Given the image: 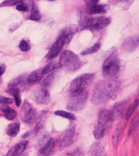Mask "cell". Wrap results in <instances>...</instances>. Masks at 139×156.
<instances>
[{"mask_svg":"<svg viewBox=\"0 0 139 156\" xmlns=\"http://www.w3.org/2000/svg\"><path fill=\"white\" fill-rule=\"evenodd\" d=\"M120 87V82L117 80L100 81L94 87L91 101L94 105H101L114 96Z\"/></svg>","mask_w":139,"mask_h":156,"instance_id":"1","label":"cell"},{"mask_svg":"<svg viewBox=\"0 0 139 156\" xmlns=\"http://www.w3.org/2000/svg\"><path fill=\"white\" fill-rule=\"evenodd\" d=\"M82 65V61L74 52L69 50H65L62 52L58 62V66L61 69L66 72H75L79 69Z\"/></svg>","mask_w":139,"mask_h":156,"instance_id":"2","label":"cell"},{"mask_svg":"<svg viewBox=\"0 0 139 156\" xmlns=\"http://www.w3.org/2000/svg\"><path fill=\"white\" fill-rule=\"evenodd\" d=\"M80 24L82 29L98 31L108 26L111 23V19L107 17H98V18H87L86 16L80 17Z\"/></svg>","mask_w":139,"mask_h":156,"instance_id":"3","label":"cell"},{"mask_svg":"<svg viewBox=\"0 0 139 156\" xmlns=\"http://www.w3.org/2000/svg\"><path fill=\"white\" fill-rule=\"evenodd\" d=\"M88 92L87 90H82L80 92H75L70 95L67 108L73 111H80L84 108L86 101L88 100Z\"/></svg>","mask_w":139,"mask_h":156,"instance_id":"4","label":"cell"},{"mask_svg":"<svg viewBox=\"0 0 139 156\" xmlns=\"http://www.w3.org/2000/svg\"><path fill=\"white\" fill-rule=\"evenodd\" d=\"M120 69V62L118 55L115 52L109 55L104 61L103 65V75L105 77L110 78L114 76Z\"/></svg>","mask_w":139,"mask_h":156,"instance_id":"5","label":"cell"},{"mask_svg":"<svg viewBox=\"0 0 139 156\" xmlns=\"http://www.w3.org/2000/svg\"><path fill=\"white\" fill-rule=\"evenodd\" d=\"M95 75L93 73H88L84 74L74 79L71 84H70L69 90L71 94L75 92H80L82 90H85L93 81Z\"/></svg>","mask_w":139,"mask_h":156,"instance_id":"6","label":"cell"},{"mask_svg":"<svg viewBox=\"0 0 139 156\" xmlns=\"http://www.w3.org/2000/svg\"><path fill=\"white\" fill-rule=\"evenodd\" d=\"M21 113L23 120L27 124H29V125L34 123L38 119L36 110L30 103H28L27 101H25L24 103L21 110Z\"/></svg>","mask_w":139,"mask_h":156,"instance_id":"7","label":"cell"},{"mask_svg":"<svg viewBox=\"0 0 139 156\" xmlns=\"http://www.w3.org/2000/svg\"><path fill=\"white\" fill-rule=\"evenodd\" d=\"M32 99L33 101L38 104L48 105L51 101V96L49 90L45 88H38L32 93Z\"/></svg>","mask_w":139,"mask_h":156,"instance_id":"8","label":"cell"},{"mask_svg":"<svg viewBox=\"0 0 139 156\" xmlns=\"http://www.w3.org/2000/svg\"><path fill=\"white\" fill-rule=\"evenodd\" d=\"M76 134V126L74 124L70 125V126L67 129V130L64 133V135H62V137L60 139V148L64 149L66 148L67 146H68L69 144L73 143L74 137H75Z\"/></svg>","mask_w":139,"mask_h":156,"instance_id":"9","label":"cell"},{"mask_svg":"<svg viewBox=\"0 0 139 156\" xmlns=\"http://www.w3.org/2000/svg\"><path fill=\"white\" fill-rule=\"evenodd\" d=\"M126 105H127V101L118 102L112 106L111 110H109L110 116H111V120L112 122L120 120L122 117L123 116Z\"/></svg>","mask_w":139,"mask_h":156,"instance_id":"10","label":"cell"},{"mask_svg":"<svg viewBox=\"0 0 139 156\" xmlns=\"http://www.w3.org/2000/svg\"><path fill=\"white\" fill-rule=\"evenodd\" d=\"M77 31H78V27L76 25L68 26V27L63 29L62 33H60V35L58 37V38H60L65 45L68 44L71 42V40L73 39V36H74V34Z\"/></svg>","mask_w":139,"mask_h":156,"instance_id":"11","label":"cell"},{"mask_svg":"<svg viewBox=\"0 0 139 156\" xmlns=\"http://www.w3.org/2000/svg\"><path fill=\"white\" fill-rule=\"evenodd\" d=\"M55 146H56V141L54 139L49 138L45 143L40 145V156H51L52 154L54 151Z\"/></svg>","mask_w":139,"mask_h":156,"instance_id":"12","label":"cell"},{"mask_svg":"<svg viewBox=\"0 0 139 156\" xmlns=\"http://www.w3.org/2000/svg\"><path fill=\"white\" fill-rule=\"evenodd\" d=\"M138 36L127 37L124 40L123 48L127 51H135L138 48Z\"/></svg>","mask_w":139,"mask_h":156,"instance_id":"13","label":"cell"},{"mask_svg":"<svg viewBox=\"0 0 139 156\" xmlns=\"http://www.w3.org/2000/svg\"><path fill=\"white\" fill-rule=\"evenodd\" d=\"M64 45L65 44L64 43V42L60 38H57V41L53 43V45L52 46L51 49L49 50V53L47 55V58L48 59H53V58L57 57V55L61 52Z\"/></svg>","mask_w":139,"mask_h":156,"instance_id":"14","label":"cell"},{"mask_svg":"<svg viewBox=\"0 0 139 156\" xmlns=\"http://www.w3.org/2000/svg\"><path fill=\"white\" fill-rule=\"evenodd\" d=\"M27 145V141H20L19 143L15 144L13 147L9 150L6 156H20L24 152Z\"/></svg>","mask_w":139,"mask_h":156,"instance_id":"15","label":"cell"},{"mask_svg":"<svg viewBox=\"0 0 139 156\" xmlns=\"http://www.w3.org/2000/svg\"><path fill=\"white\" fill-rule=\"evenodd\" d=\"M112 123L110 116L109 110H102L98 113V125L108 126L110 127L111 124Z\"/></svg>","mask_w":139,"mask_h":156,"instance_id":"16","label":"cell"},{"mask_svg":"<svg viewBox=\"0 0 139 156\" xmlns=\"http://www.w3.org/2000/svg\"><path fill=\"white\" fill-rule=\"evenodd\" d=\"M42 69H38L34 71L31 73L30 75L28 76L26 79V81H27L28 84H36L38 81H40V80L42 79Z\"/></svg>","mask_w":139,"mask_h":156,"instance_id":"17","label":"cell"},{"mask_svg":"<svg viewBox=\"0 0 139 156\" xmlns=\"http://www.w3.org/2000/svg\"><path fill=\"white\" fill-rule=\"evenodd\" d=\"M90 156H104L105 150L101 143H95L92 145L90 149Z\"/></svg>","mask_w":139,"mask_h":156,"instance_id":"18","label":"cell"},{"mask_svg":"<svg viewBox=\"0 0 139 156\" xmlns=\"http://www.w3.org/2000/svg\"><path fill=\"white\" fill-rule=\"evenodd\" d=\"M108 5L106 4H96L93 6L88 8V12L90 14H98L106 12L108 10Z\"/></svg>","mask_w":139,"mask_h":156,"instance_id":"19","label":"cell"},{"mask_svg":"<svg viewBox=\"0 0 139 156\" xmlns=\"http://www.w3.org/2000/svg\"><path fill=\"white\" fill-rule=\"evenodd\" d=\"M109 128L110 127H108V126H102V125H98L97 124V126L96 127V129H94V137L97 140H101L102 138H103V136L106 135L107 132L108 131Z\"/></svg>","mask_w":139,"mask_h":156,"instance_id":"20","label":"cell"},{"mask_svg":"<svg viewBox=\"0 0 139 156\" xmlns=\"http://www.w3.org/2000/svg\"><path fill=\"white\" fill-rule=\"evenodd\" d=\"M19 130H20V123L14 122L9 125V126L7 127L6 133L10 137H15L19 132Z\"/></svg>","mask_w":139,"mask_h":156,"instance_id":"21","label":"cell"},{"mask_svg":"<svg viewBox=\"0 0 139 156\" xmlns=\"http://www.w3.org/2000/svg\"><path fill=\"white\" fill-rule=\"evenodd\" d=\"M7 91H8V93L11 94L13 96V98L15 100L16 105L18 107H19L21 105L22 103L21 96H20V90L18 89V87H10Z\"/></svg>","mask_w":139,"mask_h":156,"instance_id":"22","label":"cell"},{"mask_svg":"<svg viewBox=\"0 0 139 156\" xmlns=\"http://www.w3.org/2000/svg\"><path fill=\"white\" fill-rule=\"evenodd\" d=\"M0 110L4 113V116H5V118H6L7 120H14L16 117H17V115H18L17 114V112H16L14 110L9 108V107H8L6 105H5V106H4V105L1 106V107H0Z\"/></svg>","mask_w":139,"mask_h":156,"instance_id":"23","label":"cell"},{"mask_svg":"<svg viewBox=\"0 0 139 156\" xmlns=\"http://www.w3.org/2000/svg\"><path fill=\"white\" fill-rule=\"evenodd\" d=\"M56 75L57 73L55 72H53L51 73H49V75L47 76L41 82V85L43 88L48 89L49 87H51V85L53 83V81H55V78H56Z\"/></svg>","mask_w":139,"mask_h":156,"instance_id":"24","label":"cell"},{"mask_svg":"<svg viewBox=\"0 0 139 156\" xmlns=\"http://www.w3.org/2000/svg\"><path fill=\"white\" fill-rule=\"evenodd\" d=\"M123 126H120L116 128V129L114 130V132L112 134V144H113V146L114 148H116L118 146V142L121 139V136L123 135Z\"/></svg>","mask_w":139,"mask_h":156,"instance_id":"25","label":"cell"},{"mask_svg":"<svg viewBox=\"0 0 139 156\" xmlns=\"http://www.w3.org/2000/svg\"><path fill=\"white\" fill-rule=\"evenodd\" d=\"M58 67H59L58 63L55 62H52L49 63L44 68H42V74H43V75H46V74L51 73V72H53L54 70L57 69Z\"/></svg>","mask_w":139,"mask_h":156,"instance_id":"26","label":"cell"},{"mask_svg":"<svg viewBox=\"0 0 139 156\" xmlns=\"http://www.w3.org/2000/svg\"><path fill=\"white\" fill-rule=\"evenodd\" d=\"M100 48H101V43H100V42H97V43H95L93 47H91V48H87L86 50L82 51V52H81V55H82V56H86V55L95 53V52H97V51L99 50Z\"/></svg>","mask_w":139,"mask_h":156,"instance_id":"27","label":"cell"},{"mask_svg":"<svg viewBox=\"0 0 139 156\" xmlns=\"http://www.w3.org/2000/svg\"><path fill=\"white\" fill-rule=\"evenodd\" d=\"M54 114L57 116H61L63 118H66V119H68V120H76V116L72 113L70 112H68V111H55Z\"/></svg>","mask_w":139,"mask_h":156,"instance_id":"28","label":"cell"},{"mask_svg":"<svg viewBox=\"0 0 139 156\" xmlns=\"http://www.w3.org/2000/svg\"><path fill=\"white\" fill-rule=\"evenodd\" d=\"M138 97L136 98V100L134 101V102L133 103V105H131L130 107L128 108V110L127 111V113H126V115H125V118H126V120H129V118L131 117V115L133 114V112L135 111L137 108V106H138Z\"/></svg>","mask_w":139,"mask_h":156,"instance_id":"29","label":"cell"},{"mask_svg":"<svg viewBox=\"0 0 139 156\" xmlns=\"http://www.w3.org/2000/svg\"><path fill=\"white\" fill-rule=\"evenodd\" d=\"M29 18L33 21H39L41 19V14H40L38 9H37L34 4H33V8H32V13H31Z\"/></svg>","mask_w":139,"mask_h":156,"instance_id":"30","label":"cell"},{"mask_svg":"<svg viewBox=\"0 0 139 156\" xmlns=\"http://www.w3.org/2000/svg\"><path fill=\"white\" fill-rule=\"evenodd\" d=\"M137 127H138V113L134 116V118L132 120L130 128H129V131H128V135H130L131 134H133L136 130Z\"/></svg>","mask_w":139,"mask_h":156,"instance_id":"31","label":"cell"},{"mask_svg":"<svg viewBox=\"0 0 139 156\" xmlns=\"http://www.w3.org/2000/svg\"><path fill=\"white\" fill-rule=\"evenodd\" d=\"M24 81L25 79H24V76H20L9 83V87H17V86L22 84Z\"/></svg>","mask_w":139,"mask_h":156,"instance_id":"32","label":"cell"},{"mask_svg":"<svg viewBox=\"0 0 139 156\" xmlns=\"http://www.w3.org/2000/svg\"><path fill=\"white\" fill-rule=\"evenodd\" d=\"M18 48L19 49L23 51H28L30 50V45H29V43L27 42V41H25V40H22L20 43H19V45H18Z\"/></svg>","mask_w":139,"mask_h":156,"instance_id":"33","label":"cell"},{"mask_svg":"<svg viewBox=\"0 0 139 156\" xmlns=\"http://www.w3.org/2000/svg\"><path fill=\"white\" fill-rule=\"evenodd\" d=\"M12 103L13 100L11 98L0 96V104H2V105H9V104H12Z\"/></svg>","mask_w":139,"mask_h":156,"instance_id":"34","label":"cell"},{"mask_svg":"<svg viewBox=\"0 0 139 156\" xmlns=\"http://www.w3.org/2000/svg\"><path fill=\"white\" fill-rule=\"evenodd\" d=\"M23 1H19V0H14V1H5L3 2L2 5H4V6H12V5H18L19 3H21Z\"/></svg>","mask_w":139,"mask_h":156,"instance_id":"35","label":"cell"},{"mask_svg":"<svg viewBox=\"0 0 139 156\" xmlns=\"http://www.w3.org/2000/svg\"><path fill=\"white\" fill-rule=\"evenodd\" d=\"M16 9H17V10L21 11V12H27V11H28V8L27 7V5L24 4L23 2L21 3H19L18 5H17Z\"/></svg>","mask_w":139,"mask_h":156,"instance_id":"36","label":"cell"},{"mask_svg":"<svg viewBox=\"0 0 139 156\" xmlns=\"http://www.w3.org/2000/svg\"><path fill=\"white\" fill-rule=\"evenodd\" d=\"M85 3L88 4V8H90V7L97 4L98 3V0H89V1H85Z\"/></svg>","mask_w":139,"mask_h":156,"instance_id":"37","label":"cell"},{"mask_svg":"<svg viewBox=\"0 0 139 156\" xmlns=\"http://www.w3.org/2000/svg\"><path fill=\"white\" fill-rule=\"evenodd\" d=\"M5 69H6V67L4 65H0V76L5 72Z\"/></svg>","mask_w":139,"mask_h":156,"instance_id":"38","label":"cell"},{"mask_svg":"<svg viewBox=\"0 0 139 156\" xmlns=\"http://www.w3.org/2000/svg\"><path fill=\"white\" fill-rule=\"evenodd\" d=\"M31 134V132H27V133H25L24 135H23V136H22V137H23V138L24 139V138H27V137H28V135H30Z\"/></svg>","mask_w":139,"mask_h":156,"instance_id":"39","label":"cell"},{"mask_svg":"<svg viewBox=\"0 0 139 156\" xmlns=\"http://www.w3.org/2000/svg\"><path fill=\"white\" fill-rule=\"evenodd\" d=\"M1 81H2V78H1V76H0V83H1Z\"/></svg>","mask_w":139,"mask_h":156,"instance_id":"40","label":"cell"}]
</instances>
